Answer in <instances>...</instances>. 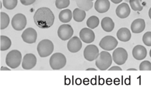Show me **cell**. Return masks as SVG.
I'll use <instances>...</instances> for the list:
<instances>
[{
  "label": "cell",
  "mask_w": 151,
  "mask_h": 87,
  "mask_svg": "<svg viewBox=\"0 0 151 87\" xmlns=\"http://www.w3.org/2000/svg\"><path fill=\"white\" fill-rule=\"evenodd\" d=\"M116 36L120 41L124 42H128L129 41L131 38V33L129 29L122 28L117 31Z\"/></svg>",
  "instance_id": "19"
},
{
  "label": "cell",
  "mask_w": 151,
  "mask_h": 87,
  "mask_svg": "<svg viewBox=\"0 0 151 87\" xmlns=\"http://www.w3.org/2000/svg\"><path fill=\"white\" fill-rule=\"evenodd\" d=\"M34 20L35 23L39 28L48 29L52 26L54 22V15L48 8H40L35 13Z\"/></svg>",
  "instance_id": "1"
},
{
  "label": "cell",
  "mask_w": 151,
  "mask_h": 87,
  "mask_svg": "<svg viewBox=\"0 0 151 87\" xmlns=\"http://www.w3.org/2000/svg\"><path fill=\"white\" fill-rule=\"evenodd\" d=\"M145 28V22L142 19L134 20L131 25L132 31L134 33H140L144 31Z\"/></svg>",
  "instance_id": "18"
},
{
  "label": "cell",
  "mask_w": 151,
  "mask_h": 87,
  "mask_svg": "<svg viewBox=\"0 0 151 87\" xmlns=\"http://www.w3.org/2000/svg\"><path fill=\"white\" fill-rule=\"evenodd\" d=\"M148 15H149V17L151 19V8L149 10V13H148Z\"/></svg>",
  "instance_id": "39"
},
{
  "label": "cell",
  "mask_w": 151,
  "mask_h": 87,
  "mask_svg": "<svg viewBox=\"0 0 151 87\" xmlns=\"http://www.w3.org/2000/svg\"><path fill=\"white\" fill-rule=\"evenodd\" d=\"M86 13L85 11L80 9L76 8L73 11V19L77 22H81L85 19Z\"/></svg>",
  "instance_id": "23"
},
{
  "label": "cell",
  "mask_w": 151,
  "mask_h": 87,
  "mask_svg": "<svg viewBox=\"0 0 151 87\" xmlns=\"http://www.w3.org/2000/svg\"><path fill=\"white\" fill-rule=\"evenodd\" d=\"M36 0H20L21 3L24 6L31 5L36 1Z\"/></svg>",
  "instance_id": "32"
},
{
  "label": "cell",
  "mask_w": 151,
  "mask_h": 87,
  "mask_svg": "<svg viewBox=\"0 0 151 87\" xmlns=\"http://www.w3.org/2000/svg\"><path fill=\"white\" fill-rule=\"evenodd\" d=\"M118 45V41L115 38L112 36H108L104 37L101 40L99 46L106 51L114 50Z\"/></svg>",
  "instance_id": "6"
},
{
  "label": "cell",
  "mask_w": 151,
  "mask_h": 87,
  "mask_svg": "<svg viewBox=\"0 0 151 87\" xmlns=\"http://www.w3.org/2000/svg\"><path fill=\"white\" fill-rule=\"evenodd\" d=\"M37 58L36 56L32 53H27L24 55L22 63V66L24 69L29 70L36 66Z\"/></svg>",
  "instance_id": "12"
},
{
  "label": "cell",
  "mask_w": 151,
  "mask_h": 87,
  "mask_svg": "<svg viewBox=\"0 0 151 87\" xmlns=\"http://www.w3.org/2000/svg\"><path fill=\"white\" fill-rule=\"evenodd\" d=\"M92 1H93V0H92Z\"/></svg>",
  "instance_id": "42"
},
{
  "label": "cell",
  "mask_w": 151,
  "mask_h": 87,
  "mask_svg": "<svg viewBox=\"0 0 151 87\" xmlns=\"http://www.w3.org/2000/svg\"><path fill=\"white\" fill-rule=\"evenodd\" d=\"M54 46L52 42L49 39L41 40L37 45V50L39 55L41 58L50 56L53 52Z\"/></svg>",
  "instance_id": "3"
},
{
  "label": "cell",
  "mask_w": 151,
  "mask_h": 87,
  "mask_svg": "<svg viewBox=\"0 0 151 87\" xmlns=\"http://www.w3.org/2000/svg\"><path fill=\"white\" fill-rule=\"evenodd\" d=\"M12 45V42L9 38L5 36H1V51L8 50Z\"/></svg>",
  "instance_id": "24"
},
{
  "label": "cell",
  "mask_w": 151,
  "mask_h": 87,
  "mask_svg": "<svg viewBox=\"0 0 151 87\" xmlns=\"http://www.w3.org/2000/svg\"><path fill=\"white\" fill-rule=\"evenodd\" d=\"M92 0H76L77 5L80 9L88 11L93 6Z\"/></svg>",
  "instance_id": "21"
},
{
  "label": "cell",
  "mask_w": 151,
  "mask_h": 87,
  "mask_svg": "<svg viewBox=\"0 0 151 87\" xmlns=\"http://www.w3.org/2000/svg\"><path fill=\"white\" fill-rule=\"evenodd\" d=\"M149 55H150V57L151 58V49L150 51V52H149Z\"/></svg>",
  "instance_id": "41"
},
{
  "label": "cell",
  "mask_w": 151,
  "mask_h": 87,
  "mask_svg": "<svg viewBox=\"0 0 151 87\" xmlns=\"http://www.w3.org/2000/svg\"><path fill=\"white\" fill-rule=\"evenodd\" d=\"M110 2L109 0H97L94 4L95 10L99 13L103 14L109 10Z\"/></svg>",
  "instance_id": "17"
},
{
  "label": "cell",
  "mask_w": 151,
  "mask_h": 87,
  "mask_svg": "<svg viewBox=\"0 0 151 87\" xmlns=\"http://www.w3.org/2000/svg\"><path fill=\"white\" fill-rule=\"evenodd\" d=\"M22 60V54L18 50L9 52L6 57V62L9 67L14 69L19 66Z\"/></svg>",
  "instance_id": "4"
},
{
  "label": "cell",
  "mask_w": 151,
  "mask_h": 87,
  "mask_svg": "<svg viewBox=\"0 0 151 87\" xmlns=\"http://www.w3.org/2000/svg\"><path fill=\"white\" fill-rule=\"evenodd\" d=\"M113 59L114 62L118 65L124 64L128 59V54L127 51L122 47H118L113 52Z\"/></svg>",
  "instance_id": "7"
},
{
  "label": "cell",
  "mask_w": 151,
  "mask_h": 87,
  "mask_svg": "<svg viewBox=\"0 0 151 87\" xmlns=\"http://www.w3.org/2000/svg\"><path fill=\"white\" fill-rule=\"evenodd\" d=\"M143 43L147 46H151V32L148 31L143 35L142 38Z\"/></svg>",
  "instance_id": "30"
},
{
  "label": "cell",
  "mask_w": 151,
  "mask_h": 87,
  "mask_svg": "<svg viewBox=\"0 0 151 87\" xmlns=\"http://www.w3.org/2000/svg\"><path fill=\"white\" fill-rule=\"evenodd\" d=\"M113 3H114L115 4H119L122 2L123 0H110Z\"/></svg>",
  "instance_id": "34"
},
{
  "label": "cell",
  "mask_w": 151,
  "mask_h": 87,
  "mask_svg": "<svg viewBox=\"0 0 151 87\" xmlns=\"http://www.w3.org/2000/svg\"><path fill=\"white\" fill-rule=\"evenodd\" d=\"M17 0H3V6L9 10L14 9L17 6Z\"/></svg>",
  "instance_id": "28"
},
{
  "label": "cell",
  "mask_w": 151,
  "mask_h": 87,
  "mask_svg": "<svg viewBox=\"0 0 151 87\" xmlns=\"http://www.w3.org/2000/svg\"><path fill=\"white\" fill-rule=\"evenodd\" d=\"M139 70H150L151 71V63L148 61H144L140 63L139 66Z\"/></svg>",
  "instance_id": "31"
},
{
  "label": "cell",
  "mask_w": 151,
  "mask_h": 87,
  "mask_svg": "<svg viewBox=\"0 0 151 87\" xmlns=\"http://www.w3.org/2000/svg\"><path fill=\"white\" fill-rule=\"evenodd\" d=\"M67 63V59L64 54L61 53H55L52 55L49 60L50 66L53 70H59L63 68Z\"/></svg>",
  "instance_id": "5"
},
{
  "label": "cell",
  "mask_w": 151,
  "mask_h": 87,
  "mask_svg": "<svg viewBox=\"0 0 151 87\" xmlns=\"http://www.w3.org/2000/svg\"><path fill=\"white\" fill-rule=\"evenodd\" d=\"M83 55L86 60L89 61H93L96 60L99 55V48L94 45H89L85 48Z\"/></svg>",
  "instance_id": "10"
},
{
  "label": "cell",
  "mask_w": 151,
  "mask_h": 87,
  "mask_svg": "<svg viewBox=\"0 0 151 87\" xmlns=\"http://www.w3.org/2000/svg\"><path fill=\"white\" fill-rule=\"evenodd\" d=\"M101 26L104 31L107 32H110L114 28V23L110 17H104L101 21Z\"/></svg>",
  "instance_id": "20"
},
{
  "label": "cell",
  "mask_w": 151,
  "mask_h": 87,
  "mask_svg": "<svg viewBox=\"0 0 151 87\" xmlns=\"http://www.w3.org/2000/svg\"><path fill=\"white\" fill-rule=\"evenodd\" d=\"M11 69L10 68H9L5 66H2L1 67V71H3V70H10Z\"/></svg>",
  "instance_id": "36"
},
{
  "label": "cell",
  "mask_w": 151,
  "mask_h": 87,
  "mask_svg": "<svg viewBox=\"0 0 151 87\" xmlns=\"http://www.w3.org/2000/svg\"><path fill=\"white\" fill-rule=\"evenodd\" d=\"M70 3V0H56L55 6L58 9H63L68 7Z\"/></svg>",
  "instance_id": "29"
},
{
  "label": "cell",
  "mask_w": 151,
  "mask_h": 87,
  "mask_svg": "<svg viewBox=\"0 0 151 87\" xmlns=\"http://www.w3.org/2000/svg\"><path fill=\"white\" fill-rule=\"evenodd\" d=\"M76 83L78 85H80L82 83V80L80 78H78L76 80Z\"/></svg>",
  "instance_id": "35"
},
{
  "label": "cell",
  "mask_w": 151,
  "mask_h": 87,
  "mask_svg": "<svg viewBox=\"0 0 151 87\" xmlns=\"http://www.w3.org/2000/svg\"><path fill=\"white\" fill-rule=\"evenodd\" d=\"M22 37L25 43L29 44H34L37 41V33L33 28H28L23 32Z\"/></svg>",
  "instance_id": "11"
},
{
  "label": "cell",
  "mask_w": 151,
  "mask_h": 87,
  "mask_svg": "<svg viewBox=\"0 0 151 87\" xmlns=\"http://www.w3.org/2000/svg\"><path fill=\"white\" fill-rule=\"evenodd\" d=\"M132 54L133 58L137 60H142L146 57L147 51L145 47L138 45L133 48Z\"/></svg>",
  "instance_id": "15"
},
{
  "label": "cell",
  "mask_w": 151,
  "mask_h": 87,
  "mask_svg": "<svg viewBox=\"0 0 151 87\" xmlns=\"http://www.w3.org/2000/svg\"><path fill=\"white\" fill-rule=\"evenodd\" d=\"M109 70H113V71H122V69L118 66H114L110 68L109 69Z\"/></svg>",
  "instance_id": "33"
},
{
  "label": "cell",
  "mask_w": 151,
  "mask_h": 87,
  "mask_svg": "<svg viewBox=\"0 0 151 87\" xmlns=\"http://www.w3.org/2000/svg\"><path fill=\"white\" fill-rule=\"evenodd\" d=\"M86 70H87V71H94H94H96V70H97L95 69V68H87Z\"/></svg>",
  "instance_id": "38"
},
{
  "label": "cell",
  "mask_w": 151,
  "mask_h": 87,
  "mask_svg": "<svg viewBox=\"0 0 151 87\" xmlns=\"http://www.w3.org/2000/svg\"><path fill=\"white\" fill-rule=\"evenodd\" d=\"M112 58L110 53L103 51L99 53V57L96 59L95 64L100 70H106L112 65Z\"/></svg>",
  "instance_id": "2"
},
{
  "label": "cell",
  "mask_w": 151,
  "mask_h": 87,
  "mask_svg": "<svg viewBox=\"0 0 151 87\" xmlns=\"http://www.w3.org/2000/svg\"><path fill=\"white\" fill-rule=\"evenodd\" d=\"M58 36L63 41H66L71 38L74 34L73 28L69 24L60 25L58 30Z\"/></svg>",
  "instance_id": "9"
},
{
  "label": "cell",
  "mask_w": 151,
  "mask_h": 87,
  "mask_svg": "<svg viewBox=\"0 0 151 87\" xmlns=\"http://www.w3.org/2000/svg\"><path fill=\"white\" fill-rule=\"evenodd\" d=\"M79 37L81 40L86 44H91L95 39V34L91 29L83 28L80 31Z\"/></svg>",
  "instance_id": "13"
},
{
  "label": "cell",
  "mask_w": 151,
  "mask_h": 87,
  "mask_svg": "<svg viewBox=\"0 0 151 87\" xmlns=\"http://www.w3.org/2000/svg\"><path fill=\"white\" fill-rule=\"evenodd\" d=\"M89 80L87 79V78L84 80V83L85 84H88V83H89Z\"/></svg>",
  "instance_id": "37"
},
{
  "label": "cell",
  "mask_w": 151,
  "mask_h": 87,
  "mask_svg": "<svg viewBox=\"0 0 151 87\" xmlns=\"http://www.w3.org/2000/svg\"><path fill=\"white\" fill-rule=\"evenodd\" d=\"M99 24V18L95 16H93L88 18L86 21V25L91 29H95Z\"/></svg>",
  "instance_id": "26"
},
{
  "label": "cell",
  "mask_w": 151,
  "mask_h": 87,
  "mask_svg": "<svg viewBox=\"0 0 151 87\" xmlns=\"http://www.w3.org/2000/svg\"><path fill=\"white\" fill-rule=\"evenodd\" d=\"M116 15L121 19H124L129 16L130 14V9L128 4L123 3L116 8Z\"/></svg>",
  "instance_id": "16"
},
{
  "label": "cell",
  "mask_w": 151,
  "mask_h": 87,
  "mask_svg": "<svg viewBox=\"0 0 151 87\" xmlns=\"http://www.w3.org/2000/svg\"><path fill=\"white\" fill-rule=\"evenodd\" d=\"M11 24L13 29L15 30L18 31L23 30L27 24L26 16L23 14H17L13 17Z\"/></svg>",
  "instance_id": "8"
},
{
  "label": "cell",
  "mask_w": 151,
  "mask_h": 87,
  "mask_svg": "<svg viewBox=\"0 0 151 87\" xmlns=\"http://www.w3.org/2000/svg\"><path fill=\"white\" fill-rule=\"evenodd\" d=\"M127 70H128V71H131V70H133V71H137V69H135V68H130L127 69Z\"/></svg>",
  "instance_id": "40"
},
{
  "label": "cell",
  "mask_w": 151,
  "mask_h": 87,
  "mask_svg": "<svg viewBox=\"0 0 151 87\" xmlns=\"http://www.w3.org/2000/svg\"><path fill=\"white\" fill-rule=\"evenodd\" d=\"M10 19L7 14L3 12L1 13V29H5L8 27Z\"/></svg>",
  "instance_id": "25"
},
{
  "label": "cell",
  "mask_w": 151,
  "mask_h": 87,
  "mask_svg": "<svg viewBox=\"0 0 151 87\" xmlns=\"http://www.w3.org/2000/svg\"><path fill=\"white\" fill-rule=\"evenodd\" d=\"M82 43L79 38L74 36L70 39L67 44L68 50L71 53H77L79 51L82 47Z\"/></svg>",
  "instance_id": "14"
},
{
  "label": "cell",
  "mask_w": 151,
  "mask_h": 87,
  "mask_svg": "<svg viewBox=\"0 0 151 87\" xmlns=\"http://www.w3.org/2000/svg\"><path fill=\"white\" fill-rule=\"evenodd\" d=\"M59 18L60 22L63 23L69 22L72 18L71 11L69 9L62 10L59 14Z\"/></svg>",
  "instance_id": "22"
},
{
  "label": "cell",
  "mask_w": 151,
  "mask_h": 87,
  "mask_svg": "<svg viewBox=\"0 0 151 87\" xmlns=\"http://www.w3.org/2000/svg\"><path fill=\"white\" fill-rule=\"evenodd\" d=\"M142 0H129V4L132 10L135 11H141L143 9L141 5Z\"/></svg>",
  "instance_id": "27"
}]
</instances>
